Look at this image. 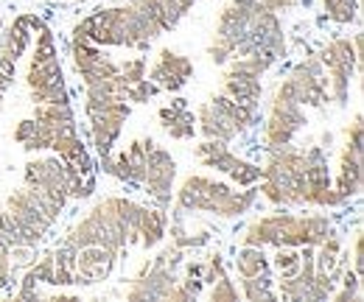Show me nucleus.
Wrapping results in <instances>:
<instances>
[{"mask_svg":"<svg viewBox=\"0 0 364 302\" xmlns=\"http://www.w3.org/2000/svg\"><path fill=\"white\" fill-rule=\"evenodd\" d=\"M31 101H34V104H68L70 98H68L65 79L43 87V90H31Z\"/></svg>","mask_w":364,"mask_h":302,"instance_id":"a878e982","label":"nucleus"},{"mask_svg":"<svg viewBox=\"0 0 364 302\" xmlns=\"http://www.w3.org/2000/svg\"><path fill=\"white\" fill-rule=\"evenodd\" d=\"M269 263L277 271V280L294 277L300 269V247H274V258Z\"/></svg>","mask_w":364,"mask_h":302,"instance_id":"b1692460","label":"nucleus"},{"mask_svg":"<svg viewBox=\"0 0 364 302\" xmlns=\"http://www.w3.org/2000/svg\"><path fill=\"white\" fill-rule=\"evenodd\" d=\"M191 76H193V62L188 56L174 53L171 48H163L151 70H146V79H151L160 87V92H180Z\"/></svg>","mask_w":364,"mask_h":302,"instance_id":"9b49d317","label":"nucleus"},{"mask_svg":"<svg viewBox=\"0 0 364 302\" xmlns=\"http://www.w3.org/2000/svg\"><path fill=\"white\" fill-rule=\"evenodd\" d=\"M34 121L43 124L50 131V137L56 131L76 129V115H73L70 101L68 104H34Z\"/></svg>","mask_w":364,"mask_h":302,"instance_id":"f3484780","label":"nucleus"},{"mask_svg":"<svg viewBox=\"0 0 364 302\" xmlns=\"http://www.w3.org/2000/svg\"><path fill=\"white\" fill-rule=\"evenodd\" d=\"M208 241H210L208 232H196V235H191V232L182 230V216H180V207H177V216H174V221H171V244L180 247L182 252H188V249H199V247H205Z\"/></svg>","mask_w":364,"mask_h":302,"instance_id":"393cba45","label":"nucleus"},{"mask_svg":"<svg viewBox=\"0 0 364 302\" xmlns=\"http://www.w3.org/2000/svg\"><path fill=\"white\" fill-rule=\"evenodd\" d=\"M272 98L294 101L300 107H325L331 101V92H328V73L319 56H309L306 62L294 65V70L277 85Z\"/></svg>","mask_w":364,"mask_h":302,"instance_id":"7ed1b4c3","label":"nucleus"},{"mask_svg":"<svg viewBox=\"0 0 364 302\" xmlns=\"http://www.w3.org/2000/svg\"><path fill=\"white\" fill-rule=\"evenodd\" d=\"M325 17L339 26H350L359 20V0H322Z\"/></svg>","mask_w":364,"mask_h":302,"instance_id":"5701e85b","label":"nucleus"},{"mask_svg":"<svg viewBox=\"0 0 364 302\" xmlns=\"http://www.w3.org/2000/svg\"><path fill=\"white\" fill-rule=\"evenodd\" d=\"M193 154H196L199 166L228 173L230 179H232L235 185H241V188L258 185V179H261V166H252V163L235 157L228 149V143H222V140H208V137H205V143H199V146L193 149Z\"/></svg>","mask_w":364,"mask_h":302,"instance_id":"423d86ee","label":"nucleus"},{"mask_svg":"<svg viewBox=\"0 0 364 302\" xmlns=\"http://www.w3.org/2000/svg\"><path fill=\"white\" fill-rule=\"evenodd\" d=\"M258 124H261V109L241 107L232 98H228L225 92L213 95L210 101L199 104V109H196V131L208 140L230 143Z\"/></svg>","mask_w":364,"mask_h":302,"instance_id":"f03ea898","label":"nucleus"},{"mask_svg":"<svg viewBox=\"0 0 364 302\" xmlns=\"http://www.w3.org/2000/svg\"><path fill=\"white\" fill-rule=\"evenodd\" d=\"M68 3H85V0H68Z\"/></svg>","mask_w":364,"mask_h":302,"instance_id":"7c9ffc66","label":"nucleus"},{"mask_svg":"<svg viewBox=\"0 0 364 302\" xmlns=\"http://www.w3.org/2000/svg\"><path fill=\"white\" fill-rule=\"evenodd\" d=\"M241 244L250 247H303V221L289 210H277L258 218L241 235Z\"/></svg>","mask_w":364,"mask_h":302,"instance_id":"39448f33","label":"nucleus"},{"mask_svg":"<svg viewBox=\"0 0 364 302\" xmlns=\"http://www.w3.org/2000/svg\"><path fill=\"white\" fill-rule=\"evenodd\" d=\"M157 118H160V126L168 131L171 140H193V134H196V118L188 109V101L185 98H174L168 107H163L157 112Z\"/></svg>","mask_w":364,"mask_h":302,"instance_id":"4468645a","label":"nucleus"},{"mask_svg":"<svg viewBox=\"0 0 364 302\" xmlns=\"http://www.w3.org/2000/svg\"><path fill=\"white\" fill-rule=\"evenodd\" d=\"M362 115H353V124L348 126V143L342 149L339 173L333 179V190L339 193L342 202L353 199L362 193Z\"/></svg>","mask_w":364,"mask_h":302,"instance_id":"6e6552de","label":"nucleus"},{"mask_svg":"<svg viewBox=\"0 0 364 302\" xmlns=\"http://www.w3.org/2000/svg\"><path fill=\"white\" fill-rule=\"evenodd\" d=\"M140 3L154 14V20L160 23L163 31H171V28H177V23L182 17L193 9L196 0H140Z\"/></svg>","mask_w":364,"mask_h":302,"instance_id":"a211bd4d","label":"nucleus"},{"mask_svg":"<svg viewBox=\"0 0 364 302\" xmlns=\"http://www.w3.org/2000/svg\"><path fill=\"white\" fill-rule=\"evenodd\" d=\"M258 202V188L250 185L244 190H232L225 182H216L210 176L193 173L188 176L177 190V207L191 213H213L222 218L244 216L255 207Z\"/></svg>","mask_w":364,"mask_h":302,"instance_id":"f257e3e1","label":"nucleus"},{"mask_svg":"<svg viewBox=\"0 0 364 302\" xmlns=\"http://www.w3.org/2000/svg\"><path fill=\"white\" fill-rule=\"evenodd\" d=\"M118 255H112L104 247H82L76 249V286H92V283H104L112 269H115Z\"/></svg>","mask_w":364,"mask_h":302,"instance_id":"f8f14e48","label":"nucleus"},{"mask_svg":"<svg viewBox=\"0 0 364 302\" xmlns=\"http://www.w3.org/2000/svg\"><path fill=\"white\" fill-rule=\"evenodd\" d=\"M154 95H160V87L154 85L151 79H140V82L127 87V101L129 104H149Z\"/></svg>","mask_w":364,"mask_h":302,"instance_id":"bb28decb","label":"nucleus"},{"mask_svg":"<svg viewBox=\"0 0 364 302\" xmlns=\"http://www.w3.org/2000/svg\"><path fill=\"white\" fill-rule=\"evenodd\" d=\"M174 176H177L174 157L154 143L149 149V154H146V176H143V185L140 188H146V193H149V199L154 202L157 210H166L168 213L171 196H174Z\"/></svg>","mask_w":364,"mask_h":302,"instance_id":"0eeeda50","label":"nucleus"},{"mask_svg":"<svg viewBox=\"0 0 364 302\" xmlns=\"http://www.w3.org/2000/svg\"><path fill=\"white\" fill-rule=\"evenodd\" d=\"M235 271H238V277H258V274H269L272 263L267 258L264 247L241 244V249L235 255Z\"/></svg>","mask_w":364,"mask_h":302,"instance_id":"6ab92c4d","label":"nucleus"},{"mask_svg":"<svg viewBox=\"0 0 364 302\" xmlns=\"http://www.w3.org/2000/svg\"><path fill=\"white\" fill-rule=\"evenodd\" d=\"M228 274V269H225V260H222V255L219 252H213L210 258L205 260V271H202V283H216L219 277H225Z\"/></svg>","mask_w":364,"mask_h":302,"instance_id":"c756f323","label":"nucleus"},{"mask_svg":"<svg viewBox=\"0 0 364 302\" xmlns=\"http://www.w3.org/2000/svg\"><path fill=\"white\" fill-rule=\"evenodd\" d=\"M319 62L325 65V73H328V92H331V101H336L339 107H345L350 101V79L359 68V59L362 53H356L353 43L348 37H336L325 45L317 53Z\"/></svg>","mask_w":364,"mask_h":302,"instance_id":"20e7f679","label":"nucleus"},{"mask_svg":"<svg viewBox=\"0 0 364 302\" xmlns=\"http://www.w3.org/2000/svg\"><path fill=\"white\" fill-rule=\"evenodd\" d=\"M306 124H309V121H306V112H303L300 104L272 98L269 118L264 121V149H274V146L291 143L294 134L303 129Z\"/></svg>","mask_w":364,"mask_h":302,"instance_id":"1a4fd4ad","label":"nucleus"},{"mask_svg":"<svg viewBox=\"0 0 364 302\" xmlns=\"http://www.w3.org/2000/svg\"><path fill=\"white\" fill-rule=\"evenodd\" d=\"M300 221H303V247H317L333 232V224L325 213H309L300 216Z\"/></svg>","mask_w":364,"mask_h":302,"instance_id":"4be33fe9","label":"nucleus"},{"mask_svg":"<svg viewBox=\"0 0 364 302\" xmlns=\"http://www.w3.org/2000/svg\"><path fill=\"white\" fill-rule=\"evenodd\" d=\"M118 68H121L124 82H127V85H135V82H140V79H146L149 62H146L143 56H132V59H127V62H118Z\"/></svg>","mask_w":364,"mask_h":302,"instance_id":"cd10ccee","label":"nucleus"},{"mask_svg":"<svg viewBox=\"0 0 364 302\" xmlns=\"http://www.w3.org/2000/svg\"><path fill=\"white\" fill-rule=\"evenodd\" d=\"M129 101H112L101 109L90 112V137H92V146L98 151V157H107L115 151V140L118 134L124 129L127 118H129Z\"/></svg>","mask_w":364,"mask_h":302,"instance_id":"9d476101","label":"nucleus"},{"mask_svg":"<svg viewBox=\"0 0 364 302\" xmlns=\"http://www.w3.org/2000/svg\"><path fill=\"white\" fill-rule=\"evenodd\" d=\"M34 37V28H31V14H20L14 17V23L9 28H3L0 34V56L11 59V62H20V56L28 50Z\"/></svg>","mask_w":364,"mask_h":302,"instance_id":"2eb2a0df","label":"nucleus"},{"mask_svg":"<svg viewBox=\"0 0 364 302\" xmlns=\"http://www.w3.org/2000/svg\"><path fill=\"white\" fill-rule=\"evenodd\" d=\"M241 294L250 302H274L277 291L272 288V271L258 277H241Z\"/></svg>","mask_w":364,"mask_h":302,"instance_id":"412c9836","label":"nucleus"},{"mask_svg":"<svg viewBox=\"0 0 364 302\" xmlns=\"http://www.w3.org/2000/svg\"><path fill=\"white\" fill-rule=\"evenodd\" d=\"M166 232H168V216H166V210L140 207V216H137V224H135V238L146 249L157 247L166 238Z\"/></svg>","mask_w":364,"mask_h":302,"instance_id":"dca6fc26","label":"nucleus"},{"mask_svg":"<svg viewBox=\"0 0 364 302\" xmlns=\"http://www.w3.org/2000/svg\"><path fill=\"white\" fill-rule=\"evenodd\" d=\"M6 213L14 216L20 224H26L28 230L40 232L43 238L48 235V230L56 224L53 218H48L46 213H43V207L37 205V199H34V193H31L28 188H20V190H14V193L6 199Z\"/></svg>","mask_w":364,"mask_h":302,"instance_id":"ddd939ff","label":"nucleus"},{"mask_svg":"<svg viewBox=\"0 0 364 302\" xmlns=\"http://www.w3.org/2000/svg\"><path fill=\"white\" fill-rule=\"evenodd\" d=\"M14 140H17L26 151H43V149L50 146V131H48L43 124H37L34 118H26V121L17 124Z\"/></svg>","mask_w":364,"mask_h":302,"instance_id":"aec40b11","label":"nucleus"},{"mask_svg":"<svg viewBox=\"0 0 364 302\" xmlns=\"http://www.w3.org/2000/svg\"><path fill=\"white\" fill-rule=\"evenodd\" d=\"M210 302H235L238 300V288H235V283L230 280V274L225 277H219L216 283H213V288H210Z\"/></svg>","mask_w":364,"mask_h":302,"instance_id":"c85d7f7f","label":"nucleus"}]
</instances>
